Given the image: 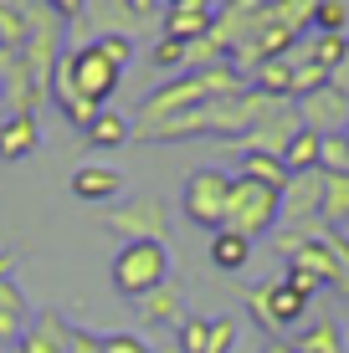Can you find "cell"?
<instances>
[{
	"label": "cell",
	"mask_w": 349,
	"mask_h": 353,
	"mask_svg": "<svg viewBox=\"0 0 349 353\" xmlns=\"http://www.w3.org/2000/svg\"><path fill=\"white\" fill-rule=\"evenodd\" d=\"M283 0H226V16H262V10H278Z\"/></svg>",
	"instance_id": "34"
},
{
	"label": "cell",
	"mask_w": 349,
	"mask_h": 353,
	"mask_svg": "<svg viewBox=\"0 0 349 353\" xmlns=\"http://www.w3.org/2000/svg\"><path fill=\"white\" fill-rule=\"evenodd\" d=\"M236 92H247V77H242L232 62H221V67H211V72H180V77L160 82V88L139 103V123H134V128L164 123V118H175V113H190V108H200V103L236 97Z\"/></svg>",
	"instance_id": "1"
},
{
	"label": "cell",
	"mask_w": 349,
	"mask_h": 353,
	"mask_svg": "<svg viewBox=\"0 0 349 353\" xmlns=\"http://www.w3.org/2000/svg\"><path fill=\"white\" fill-rule=\"evenodd\" d=\"M52 82H62V88H72L77 97H88L93 108H108V97L118 92V82H124V72H118L108 57L98 52L93 41H77L72 52L57 62Z\"/></svg>",
	"instance_id": "3"
},
{
	"label": "cell",
	"mask_w": 349,
	"mask_h": 353,
	"mask_svg": "<svg viewBox=\"0 0 349 353\" xmlns=\"http://www.w3.org/2000/svg\"><path fill=\"white\" fill-rule=\"evenodd\" d=\"M267 307H272V318H278V327L287 333V327H298L308 318V297L298 292L287 276H278V282H267Z\"/></svg>",
	"instance_id": "18"
},
{
	"label": "cell",
	"mask_w": 349,
	"mask_h": 353,
	"mask_svg": "<svg viewBox=\"0 0 349 353\" xmlns=\"http://www.w3.org/2000/svg\"><path fill=\"white\" fill-rule=\"evenodd\" d=\"M67 318L62 312H41L36 323H26V333H21L16 353H67Z\"/></svg>",
	"instance_id": "13"
},
{
	"label": "cell",
	"mask_w": 349,
	"mask_h": 353,
	"mask_svg": "<svg viewBox=\"0 0 349 353\" xmlns=\"http://www.w3.org/2000/svg\"><path fill=\"white\" fill-rule=\"evenodd\" d=\"M46 97H52V103L62 108V118H67L72 128H82V133H88V128H93V118L103 113V108H93L88 97H77L72 88H62V82H52V92H46Z\"/></svg>",
	"instance_id": "25"
},
{
	"label": "cell",
	"mask_w": 349,
	"mask_h": 353,
	"mask_svg": "<svg viewBox=\"0 0 349 353\" xmlns=\"http://www.w3.org/2000/svg\"><path fill=\"white\" fill-rule=\"evenodd\" d=\"M103 353H154V348L144 343L139 333H108L103 338Z\"/></svg>",
	"instance_id": "33"
},
{
	"label": "cell",
	"mask_w": 349,
	"mask_h": 353,
	"mask_svg": "<svg viewBox=\"0 0 349 353\" xmlns=\"http://www.w3.org/2000/svg\"><path fill=\"white\" fill-rule=\"evenodd\" d=\"M160 6H164V0H129V10H134L144 26H154V21H160Z\"/></svg>",
	"instance_id": "37"
},
{
	"label": "cell",
	"mask_w": 349,
	"mask_h": 353,
	"mask_svg": "<svg viewBox=\"0 0 349 353\" xmlns=\"http://www.w3.org/2000/svg\"><path fill=\"white\" fill-rule=\"evenodd\" d=\"M185 52H190L185 41H170V36H160V41H154V52H149V62L160 67V72H185Z\"/></svg>",
	"instance_id": "29"
},
{
	"label": "cell",
	"mask_w": 349,
	"mask_h": 353,
	"mask_svg": "<svg viewBox=\"0 0 349 353\" xmlns=\"http://www.w3.org/2000/svg\"><path fill=\"white\" fill-rule=\"evenodd\" d=\"M93 46H98V52H103L118 72H129V67H134V36H98Z\"/></svg>",
	"instance_id": "30"
},
{
	"label": "cell",
	"mask_w": 349,
	"mask_h": 353,
	"mask_svg": "<svg viewBox=\"0 0 349 353\" xmlns=\"http://www.w3.org/2000/svg\"><path fill=\"white\" fill-rule=\"evenodd\" d=\"M67 353H103V338H93L88 327H67Z\"/></svg>",
	"instance_id": "35"
},
{
	"label": "cell",
	"mask_w": 349,
	"mask_h": 353,
	"mask_svg": "<svg viewBox=\"0 0 349 353\" xmlns=\"http://www.w3.org/2000/svg\"><path fill=\"white\" fill-rule=\"evenodd\" d=\"M247 312L257 318V327L267 338H283V327H278V318H272V307H267V287H252L247 292Z\"/></svg>",
	"instance_id": "31"
},
{
	"label": "cell",
	"mask_w": 349,
	"mask_h": 353,
	"mask_svg": "<svg viewBox=\"0 0 349 353\" xmlns=\"http://www.w3.org/2000/svg\"><path fill=\"white\" fill-rule=\"evenodd\" d=\"M139 323H149V327H180L185 323V292H180V282H164L160 292H149L139 302Z\"/></svg>",
	"instance_id": "14"
},
{
	"label": "cell",
	"mask_w": 349,
	"mask_h": 353,
	"mask_svg": "<svg viewBox=\"0 0 349 353\" xmlns=\"http://www.w3.org/2000/svg\"><path fill=\"white\" fill-rule=\"evenodd\" d=\"M206 343H211V318H185L175 327V348L180 353H206Z\"/></svg>",
	"instance_id": "28"
},
{
	"label": "cell",
	"mask_w": 349,
	"mask_h": 353,
	"mask_svg": "<svg viewBox=\"0 0 349 353\" xmlns=\"http://www.w3.org/2000/svg\"><path fill=\"white\" fill-rule=\"evenodd\" d=\"M293 353H349V343H344V323H334V318L303 323V327H298V338H293Z\"/></svg>",
	"instance_id": "17"
},
{
	"label": "cell",
	"mask_w": 349,
	"mask_h": 353,
	"mask_svg": "<svg viewBox=\"0 0 349 353\" xmlns=\"http://www.w3.org/2000/svg\"><path fill=\"white\" fill-rule=\"evenodd\" d=\"M344 139H349V128H344Z\"/></svg>",
	"instance_id": "43"
},
{
	"label": "cell",
	"mask_w": 349,
	"mask_h": 353,
	"mask_svg": "<svg viewBox=\"0 0 349 353\" xmlns=\"http://www.w3.org/2000/svg\"><path fill=\"white\" fill-rule=\"evenodd\" d=\"M226 194H232V174H221V169H196V174L185 179V190H180V210L200 230L216 236V230L226 225Z\"/></svg>",
	"instance_id": "5"
},
{
	"label": "cell",
	"mask_w": 349,
	"mask_h": 353,
	"mask_svg": "<svg viewBox=\"0 0 349 353\" xmlns=\"http://www.w3.org/2000/svg\"><path fill=\"white\" fill-rule=\"evenodd\" d=\"M323 225L344 230L349 225V174H323V205H319Z\"/></svg>",
	"instance_id": "24"
},
{
	"label": "cell",
	"mask_w": 349,
	"mask_h": 353,
	"mask_svg": "<svg viewBox=\"0 0 349 353\" xmlns=\"http://www.w3.org/2000/svg\"><path fill=\"white\" fill-rule=\"evenodd\" d=\"M319 149H323V133H314V128H298L293 139H287V149H283L287 174H314V169H319Z\"/></svg>",
	"instance_id": "23"
},
{
	"label": "cell",
	"mask_w": 349,
	"mask_h": 353,
	"mask_svg": "<svg viewBox=\"0 0 349 353\" xmlns=\"http://www.w3.org/2000/svg\"><path fill=\"white\" fill-rule=\"evenodd\" d=\"M236 179H252V185L283 194V185H287V164L272 159V154H242V164H236Z\"/></svg>",
	"instance_id": "22"
},
{
	"label": "cell",
	"mask_w": 349,
	"mask_h": 353,
	"mask_svg": "<svg viewBox=\"0 0 349 353\" xmlns=\"http://www.w3.org/2000/svg\"><path fill=\"white\" fill-rule=\"evenodd\" d=\"M10 272H16V261H10L6 251H0V276H10Z\"/></svg>",
	"instance_id": "41"
},
{
	"label": "cell",
	"mask_w": 349,
	"mask_h": 353,
	"mask_svg": "<svg viewBox=\"0 0 349 353\" xmlns=\"http://www.w3.org/2000/svg\"><path fill=\"white\" fill-rule=\"evenodd\" d=\"M344 343H349V318H344Z\"/></svg>",
	"instance_id": "42"
},
{
	"label": "cell",
	"mask_w": 349,
	"mask_h": 353,
	"mask_svg": "<svg viewBox=\"0 0 349 353\" xmlns=\"http://www.w3.org/2000/svg\"><path fill=\"white\" fill-rule=\"evenodd\" d=\"M46 10H52V16H62V21H77L82 16V6H88V0H41Z\"/></svg>",
	"instance_id": "36"
},
{
	"label": "cell",
	"mask_w": 349,
	"mask_h": 353,
	"mask_svg": "<svg viewBox=\"0 0 349 353\" xmlns=\"http://www.w3.org/2000/svg\"><path fill=\"white\" fill-rule=\"evenodd\" d=\"M319 174H349V139H344V133H329V139H323Z\"/></svg>",
	"instance_id": "27"
},
{
	"label": "cell",
	"mask_w": 349,
	"mask_h": 353,
	"mask_svg": "<svg viewBox=\"0 0 349 353\" xmlns=\"http://www.w3.org/2000/svg\"><path fill=\"white\" fill-rule=\"evenodd\" d=\"M334 88H339V92L349 97V52H344V62H339V67H334Z\"/></svg>",
	"instance_id": "38"
},
{
	"label": "cell",
	"mask_w": 349,
	"mask_h": 353,
	"mask_svg": "<svg viewBox=\"0 0 349 353\" xmlns=\"http://www.w3.org/2000/svg\"><path fill=\"white\" fill-rule=\"evenodd\" d=\"M108 230L124 236V246L129 241H164L170 236V210H164V200H154V194H134V200L108 210Z\"/></svg>",
	"instance_id": "6"
},
{
	"label": "cell",
	"mask_w": 349,
	"mask_h": 353,
	"mask_svg": "<svg viewBox=\"0 0 349 353\" xmlns=\"http://www.w3.org/2000/svg\"><path fill=\"white\" fill-rule=\"evenodd\" d=\"M278 225V190H262L252 179H232V194H226V230L247 236L257 246L267 230Z\"/></svg>",
	"instance_id": "4"
},
{
	"label": "cell",
	"mask_w": 349,
	"mask_h": 353,
	"mask_svg": "<svg viewBox=\"0 0 349 353\" xmlns=\"http://www.w3.org/2000/svg\"><path fill=\"white\" fill-rule=\"evenodd\" d=\"M160 31L170 36V41L196 46V41H206V36L216 31V6H180V10H164Z\"/></svg>",
	"instance_id": "12"
},
{
	"label": "cell",
	"mask_w": 349,
	"mask_h": 353,
	"mask_svg": "<svg viewBox=\"0 0 349 353\" xmlns=\"http://www.w3.org/2000/svg\"><path fill=\"white\" fill-rule=\"evenodd\" d=\"M323 174L314 169V174H287V185L278 194V225L283 230H319L323 215Z\"/></svg>",
	"instance_id": "8"
},
{
	"label": "cell",
	"mask_w": 349,
	"mask_h": 353,
	"mask_svg": "<svg viewBox=\"0 0 349 353\" xmlns=\"http://www.w3.org/2000/svg\"><path fill=\"white\" fill-rule=\"evenodd\" d=\"M247 261H252V241L221 225L211 236V266H216V272H247Z\"/></svg>",
	"instance_id": "21"
},
{
	"label": "cell",
	"mask_w": 349,
	"mask_h": 353,
	"mask_svg": "<svg viewBox=\"0 0 349 353\" xmlns=\"http://www.w3.org/2000/svg\"><path fill=\"white\" fill-rule=\"evenodd\" d=\"M247 82H252V92H262V97L293 103V57H272V62H257Z\"/></svg>",
	"instance_id": "16"
},
{
	"label": "cell",
	"mask_w": 349,
	"mask_h": 353,
	"mask_svg": "<svg viewBox=\"0 0 349 353\" xmlns=\"http://www.w3.org/2000/svg\"><path fill=\"white\" fill-rule=\"evenodd\" d=\"M262 353H293V338H267V348Z\"/></svg>",
	"instance_id": "39"
},
{
	"label": "cell",
	"mask_w": 349,
	"mask_h": 353,
	"mask_svg": "<svg viewBox=\"0 0 349 353\" xmlns=\"http://www.w3.org/2000/svg\"><path fill=\"white\" fill-rule=\"evenodd\" d=\"M298 118H303V128L323 133V139H329V133H344V128H349V97L329 82L323 92H314V97H303V103H298Z\"/></svg>",
	"instance_id": "10"
},
{
	"label": "cell",
	"mask_w": 349,
	"mask_h": 353,
	"mask_svg": "<svg viewBox=\"0 0 349 353\" xmlns=\"http://www.w3.org/2000/svg\"><path fill=\"white\" fill-rule=\"evenodd\" d=\"M129 139H134V118L118 113V108H103L88 128V149H124Z\"/></svg>",
	"instance_id": "19"
},
{
	"label": "cell",
	"mask_w": 349,
	"mask_h": 353,
	"mask_svg": "<svg viewBox=\"0 0 349 353\" xmlns=\"http://www.w3.org/2000/svg\"><path fill=\"white\" fill-rule=\"evenodd\" d=\"M236 348V318H211V343L206 353H232Z\"/></svg>",
	"instance_id": "32"
},
{
	"label": "cell",
	"mask_w": 349,
	"mask_h": 353,
	"mask_svg": "<svg viewBox=\"0 0 349 353\" xmlns=\"http://www.w3.org/2000/svg\"><path fill=\"white\" fill-rule=\"evenodd\" d=\"M314 31L349 36V0H314Z\"/></svg>",
	"instance_id": "26"
},
{
	"label": "cell",
	"mask_w": 349,
	"mask_h": 353,
	"mask_svg": "<svg viewBox=\"0 0 349 353\" xmlns=\"http://www.w3.org/2000/svg\"><path fill=\"white\" fill-rule=\"evenodd\" d=\"M113 292L129 302H144L149 292H160L170 282V246L164 241H129L113 256Z\"/></svg>",
	"instance_id": "2"
},
{
	"label": "cell",
	"mask_w": 349,
	"mask_h": 353,
	"mask_svg": "<svg viewBox=\"0 0 349 353\" xmlns=\"http://www.w3.org/2000/svg\"><path fill=\"white\" fill-rule=\"evenodd\" d=\"M26 297H21V287L10 282V276H0V343H21V333H26Z\"/></svg>",
	"instance_id": "20"
},
{
	"label": "cell",
	"mask_w": 349,
	"mask_h": 353,
	"mask_svg": "<svg viewBox=\"0 0 349 353\" xmlns=\"http://www.w3.org/2000/svg\"><path fill=\"white\" fill-rule=\"evenodd\" d=\"M319 230H323V225H319ZM319 230H293V236H298V246L287 251V272L314 276L319 287H329V292H339V297H349V272L329 256V246L319 241Z\"/></svg>",
	"instance_id": "7"
},
{
	"label": "cell",
	"mask_w": 349,
	"mask_h": 353,
	"mask_svg": "<svg viewBox=\"0 0 349 353\" xmlns=\"http://www.w3.org/2000/svg\"><path fill=\"white\" fill-rule=\"evenodd\" d=\"M36 143H41V123H36V113H6V118H0V159H6V164L31 159Z\"/></svg>",
	"instance_id": "11"
},
{
	"label": "cell",
	"mask_w": 349,
	"mask_h": 353,
	"mask_svg": "<svg viewBox=\"0 0 349 353\" xmlns=\"http://www.w3.org/2000/svg\"><path fill=\"white\" fill-rule=\"evenodd\" d=\"M180 6H211V0H164V10H180Z\"/></svg>",
	"instance_id": "40"
},
{
	"label": "cell",
	"mask_w": 349,
	"mask_h": 353,
	"mask_svg": "<svg viewBox=\"0 0 349 353\" xmlns=\"http://www.w3.org/2000/svg\"><path fill=\"white\" fill-rule=\"evenodd\" d=\"M77 21H82V31H88V41H98V36H134V31H144V21L129 10V0H88Z\"/></svg>",
	"instance_id": "9"
},
{
	"label": "cell",
	"mask_w": 349,
	"mask_h": 353,
	"mask_svg": "<svg viewBox=\"0 0 349 353\" xmlns=\"http://www.w3.org/2000/svg\"><path fill=\"white\" fill-rule=\"evenodd\" d=\"M72 194L88 205H103V200H118L124 194V174L118 169H103V164H82L72 174Z\"/></svg>",
	"instance_id": "15"
}]
</instances>
